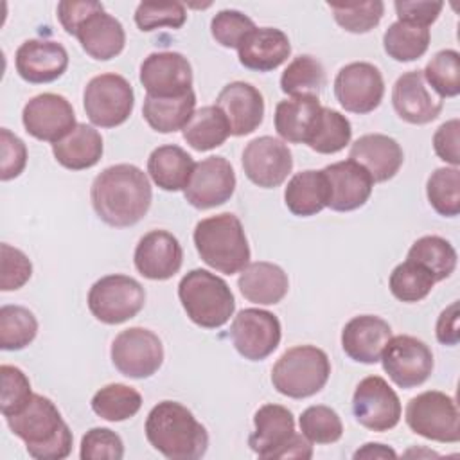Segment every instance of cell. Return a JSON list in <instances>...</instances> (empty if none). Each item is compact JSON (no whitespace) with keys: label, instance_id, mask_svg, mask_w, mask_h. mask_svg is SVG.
Here are the masks:
<instances>
[{"label":"cell","instance_id":"1","mask_svg":"<svg viewBox=\"0 0 460 460\" xmlns=\"http://www.w3.org/2000/svg\"><path fill=\"white\" fill-rule=\"evenodd\" d=\"M151 199L149 178L133 164L106 167L90 187V201L97 217L115 228L137 225L147 214Z\"/></svg>","mask_w":460,"mask_h":460},{"label":"cell","instance_id":"2","mask_svg":"<svg viewBox=\"0 0 460 460\" xmlns=\"http://www.w3.org/2000/svg\"><path fill=\"white\" fill-rule=\"evenodd\" d=\"M147 442L169 460H196L208 449V433L192 411L176 401H162L146 419Z\"/></svg>","mask_w":460,"mask_h":460},{"label":"cell","instance_id":"3","mask_svg":"<svg viewBox=\"0 0 460 460\" xmlns=\"http://www.w3.org/2000/svg\"><path fill=\"white\" fill-rule=\"evenodd\" d=\"M5 420L9 429L25 442L27 453L36 460H61L72 451V431L58 406L45 395L34 394L20 413L5 417Z\"/></svg>","mask_w":460,"mask_h":460},{"label":"cell","instance_id":"4","mask_svg":"<svg viewBox=\"0 0 460 460\" xmlns=\"http://www.w3.org/2000/svg\"><path fill=\"white\" fill-rule=\"evenodd\" d=\"M192 239L201 261L219 273H239L250 262L248 239L235 214L223 212L201 219Z\"/></svg>","mask_w":460,"mask_h":460},{"label":"cell","instance_id":"5","mask_svg":"<svg viewBox=\"0 0 460 460\" xmlns=\"http://www.w3.org/2000/svg\"><path fill=\"white\" fill-rule=\"evenodd\" d=\"M178 298L190 322L203 329L223 327L235 311V298L228 284L201 268L181 277Z\"/></svg>","mask_w":460,"mask_h":460},{"label":"cell","instance_id":"6","mask_svg":"<svg viewBox=\"0 0 460 460\" xmlns=\"http://www.w3.org/2000/svg\"><path fill=\"white\" fill-rule=\"evenodd\" d=\"M331 376L327 354L314 345L288 349L271 368L273 388L291 399H305L318 394Z\"/></svg>","mask_w":460,"mask_h":460},{"label":"cell","instance_id":"7","mask_svg":"<svg viewBox=\"0 0 460 460\" xmlns=\"http://www.w3.org/2000/svg\"><path fill=\"white\" fill-rule=\"evenodd\" d=\"M90 313L106 325H119L135 318L146 304V289L129 275L101 277L88 291Z\"/></svg>","mask_w":460,"mask_h":460},{"label":"cell","instance_id":"8","mask_svg":"<svg viewBox=\"0 0 460 460\" xmlns=\"http://www.w3.org/2000/svg\"><path fill=\"white\" fill-rule=\"evenodd\" d=\"M404 419L413 433L428 440L444 444L460 440L458 408L455 399L444 392L428 390L411 397Z\"/></svg>","mask_w":460,"mask_h":460},{"label":"cell","instance_id":"9","mask_svg":"<svg viewBox=\"0 0 460 460\" xmlns=\"http://www.w3.org/2000/svg\"><path fill=\"white\" fill-rule=\"evenodd\" d=\"M83 106L93 126L115 128L129 119L135 106V93L126 77L111 72L99 74L86 83Z\"/></svg>","mask_w":460,"mask_h":460},{"label":"cell","instance_id":"10","mask_svg":"<svg viewBox=\"0 0 460 460\" xmlns=\"http://www.w3.org/2000/svg\"><path fill=\"white\" fill-rule=\"evenodd\" d=\"M115 368L131 379L151 377L164 363L162 340L149 329L129 327L120 331L110 350Z\"/></svg>","mask_w":460,"mask_h":460},{"label":"cell","instance_id":"11","mask_svg":"<svg viewBox=\"0 0 460 460\" xmlns=\"http://www.w3.org/2000/svg\"><path fill=\"white\" fill-rule=\"evenodd\" d=\"M383 370L401 388L420 386L433 372V352L419 338L399 334L388 340L381 354Z\"/></svg>","mask_w":460,"mask_h":460},{"label":"cell","instance_id":"12","mask_svg":"<svg viewBox=\"0 0 460 460\" xmlns=\"http://www.w3.org/2000/svg\"><path fill=\"white\" fill-rule=\"evenodd\" d=\"M230 338L235 350L250 361H262L273 354L280 343L282 329L279 318L257 307L239 311L230 325Z\"/></svg>","mask_w":460,"mask_h":460},{"label":"cell","instance_id":"13","mask_svg":"<svg viewBox=\"0 0 460 460\" xmlns=\"http://www.w3.org/2000/svg\"><path fill=\"white\" fill-rule=\"evenodd\" d=\"M334 95L345 111L365 115L374 111L385 95L379 68L367 61H354L340 68L334 77Z\"/></svg>","mask_w":460,"mask_h":460},{"label":"cell","instance_id":"14","mask_svg":"<svg viewBox=\"0 0 460 460\" xmlns=\"http://www.w3.org/2000/svg\"><path fill=\"white\" fill-rule=\"evenodd\" d=\"M356 420L370 431H388L401 420V401L395 390L379 376L361 379L352 395Z\"/></svg>","mask_w":460,"mask_h":460},{"label":"cell","instance_id":"15","mask_svg":"<svg viewBox=\"0 0 460 460\" xmlns=\"http://www.w3.org/2000/svg\"><path fill=\"white\" fill-rule=\"evenodd\" d=\"M246 178L262 189H275L286 181L293 169V155L280 138L264 135L246 144L243 151Z\"/></svg>","mask_w":460,"mask_h":460},{"label":"cell","instance_id":"16","mask_svg":"<svg viewBox=\"0 0 460 460\" xmlns=\"http://www.w3.org/2000/svg\"><path fill=\"white\" fill-rule=\"evenodd\" d=\"M25 131L43 142H59L75 126V113L70 101L59 93H40L29 99L22 111Z\"/></svg>","mask_w":460,"mask_h":460},{"label":"cell","instance_id":"17","mask_svg":"<svg viewBox=\"0 0 460 460\" xmlns=\"http://www.w3.org/2000/svg\"><path fill=\"white\" fill-rule=\"evenodd\" d=\"M235 190V172L225 156H208L194 164L190 180L183 189L189 205L199 210L226 203Z\"/></svg>","mask_w":460,"mask_h":460},{"label":"cell","instance_id":"18","mask_svg":"<svg viewBox=\"0 0 460 460\" xmlns=\"http://www.w3.org/2000/svg\"><path fill=\"white\" fill-rule=\"evenodd\" d=\"M138 79L147 95L174 97L192 90V66L180 52H153L142 61Z\"/></svg>","mask_w":460,"mask_h":460},{"label":"cell","instance_id":"19","mask_svg":"<svg viewBox=\"0 0 460 460\" xmlns=\"http://www.w3.org/2000/svg\"><path fill=\"white\" fill-rule=\"evenodd\" d=\"M327 181V207L336 212H350L363 207L370 194L374 181L368 171L354 160H343L322 169Z\"/></svg>","mask_w":460,"mask_h":460},{"label":"cell","instance_id":"20","mask_svg":"<svg viewBox=\"0 0 460 460\" xmlns=\"http://www.w3.org/2000/svg\"><path fill=\"white\" fill-rule=\"evenodd\" d=\"M133 262L142 277L149 280H167L180 271L183 250L171 232L151 230L137 243Z\"/></svg>","mask_w":460,"mask_h":460},{"label":"cell","instance_id":"21","mask_svg":"<svg viewBox=\"0 0 460 460\" xmlns=\"http://www.w3.org/2000/svg\"><path fill=\"white\" fill-rule=\"evenodd\" d=\"M14 65L18 75L27 83H52L66 72L68 52L61 43L54 40L32 38L18 47L14 54Z\"/></svg>","mask_w":460,"mask_h":460},{"label":"cell","instance_id":"22","mask_svg":"<svg viewBox=\"0 0 460 460\" xmlns=\"http://www.w3.org/2000/svg\"><path fill=\"white\" fill-rule=\"evenodd\" d=\"M216 106L226 117L230 135L244 137L253 133L264 119L262 93L250 83L232 81L217 93Z\"/></svg>","mask_w":460,"mask_h":460},{"label":"cell","instance_id":"23","mask_svg":"<svg viewBox=\"0 0 460 460\" xmlns=\"http://www.w3.org/2000/svg\"><path fill=\"white\" fill-rule=\"evenodd\" d=\"M392 104L399 119L417 126L435 120L442 111V99L428 90L422 70H410L397 77Z\"/></svg>","mask_w":460,"mask_h":460},{"label":"cell","instance_id":"24","mask_svg":"<svg viewBox=\"0 0 460 460\" xmlns=\"http://www.w3.org/2000/svg\"><path fill=\"white\" fill-rule=\"evenodd\" d=\"M255 429L248 437L250 449L261 458H279L293 438L295 417L282 404H262L253 415Z\"/></svg>","mask_w":460,"mask_h":460},{"label":"cell","instance_id":"25","mask_svg":"<svg viewBox=\"0 0 460 460\" xmlns=\"http://www.w3.org/2000/svg\"><path fill=\"white\" fill-rule=\"evenodd\" d=\"M390 338L392 327L388 322L374 314H359L345 323L341 331V347L352 361L374 365L381 359Z\"/></svg>","mask_w":460,"mask_h":460},{"label":"cell","instance_id":"26","mask_svg":"<svg viewBox=\"0 0 460 460\" xmlns=\"http://www.w3.org/2000/svg\"><path fill=\"white\" fill-rule=\"evenodd\" d=\"M349 158L363 165L374 183H383L399 172L404 153L395 138L383 133H367L354 140L349 149Z\"/></svg>","mask_w":460,"mask_h":460},{"label":"cell","instance_id":"27","mask_svg":"<svg viewBox=\"0 0 460 460\" xmlns=\"http://www.w3.org/2000/svg\"><path fill=\"white\" fill-rule=\"evenodd\" d=\"M289 54V38L277 27H255L237 47L239 63L255 72H271L279 68Z\"/></svg>","mask_w":460,"mask_h":460},{"label":"cell","instance_id":"28","mask_svg":"<svg viewBox=\"0 0 460 460\" xmlns=\"http://www.w3.org/2000/svg\"><path fill=\"white\" fill-rule=\"evenodd\" d=\"M74 36L81 43L83 50L97 59L108 61L119 56L126 45V32L122 23L102 9L88 14L75 29Z\"/></svg>","mask_w":460,"mask_h":460},{"label":"cell","instance_id":"29","mask_svg":"<svg viewBox=\"0 0 460 460\" xmlns=\"http://www.w3.org/2000/svg\"><path fill=\"white\" fill-rule=\"evenodd\" d=\"M237 288L241 295L259 305L279 304L289 289V280L286 271L266 261L248 262L237 279Z\"/></svg>","mask_w":460,"mask_h":460},{"label":"cell","instance_id":"30","mask_svg":"<svg viewBox=\"0 0 460 460\" xmlns=\"http://www.w3.org/2000/svg\"><path fill=\"white\" fill-rule=\"evenodd\" d=\"M320 110V99L313 95L284 99L275 108V129L284 142L305 144Z\"/></svg>","mask_w":460,"mask_h":460},{"label":"cell","instance_id":"31","mask_svg":"<svg viewBox=\"0 0 460 460\" xmlns=\"http://www.w3.org/2000/svg\"><path fill=\"white\" fill-rule=\"evenodd\" d=\"M104 146L101 133L83 122L59 142L52 144V155L59 165L70 171H84L93 167L102 156Z\"/></svg>","mask_w":460,"mask_h":460},{"label":"cell","instance_id":"32","mask_svg":"<svg viewBox=\"0 0 460 460\" xmlns=\"http://www.w3.org/2000/svg\"><path fill=\"white\" fill-rule=\"evenodd\" d=\"M194 169L192 156L180 146L167 144L151 151L147 158V172L155 185L167 192L183 190Z\"/></svg>","mask_w":460,"mask_h":460},{"label":"cell","instance_id":"33","mask_svg":"<svg viewBox=\"0 0 460 460\" xmlns=\"http://www.w3.org/2000/svg\"><path fill=\"white\" fill-rule=\"evenodd\" d=\"M194 106H196L194 90H189L174 97H155L146 93L144 104H142V115L149 124V128H153L155 131L174 133L185 128V124L194 113Z\"/></svg>","mask_w":460,"mask_h":460},{"label":"cell","instance_id":"34","mask_svg":"<svg viewBox=\"0 0 460 460\" xmlns=\"http://www.w3.org/2000/svg\"><path fill=\"white\" fill-rule=\"evenodd\" d=\"M327 181L322 171L307 169L296 172L284 190L288 210L298 217L316 216L327 207Z\"/></svg>","mask_w":460,"mask_h":460},{"label":"cell","instance_id":"35","mask_svg":"<svg viewBox=\"0 0 460 460\" xmlns=\"http://www.w3.org/2000/svg\"><path fill=\"white\" fill-rule=\"evenodd\" d=\"M183 140L196 151H210L225 144L230 137V126L223 111L214 106H201L194 110L192 117L181 129Z\"/></svg>","mask_w":460,"mask_h":460},{"label":"cell","instance_id":"36","mask_svg":"<svg viewBox=\"0 0 460 460\" xmlns=\"http://www.w3.org/2000/svg\"><path fill=\"white\" fill-rule=\"evenodd\" d=\"M429 40H431V34L428 27L397 20L390 23L388 29L385 31L383 49L392 59L399 63H408L426 54L429 47Z\"/></svg>","mask_w":460,"mask_h":460},{"label":"cell","instance_id":"37","mask_svg":"<svg viewBox=\"0 0 460 460\" xmlns=\"http://www.w3.org/2000/svg\"><path fill=\"white\" fill-rule=\"evenodd\" d=\"M92 410L104 420L120 422L138 413L142 395L133 386L122 383H110L99 388L92 397Z\"/></svg>","mask_w":460,"mask_h":460},{"label":"cell","instance_id":"38","mask_svg":"<svg viewBox=\"0 0 460 460\" xmlns=\"http://www.w3.org/2000/svg\"><path fill=\"white\" fill-rule=\"evenodd\" d=\"M352 138L350 120L336 110L323 108L313 126V131L307 138V146L320 155H334L345 149Z\"/></svg>","mask_w":460,"mask_h":460},{"label":"cell","instance_id":"39","mask_svg":"<svg viewBox=\"0 0 460 460\" xmlns=\"http://www.w3.org/2000/svg\"><path fill=\"white\" fill-rule=\"evenodd\" d=\"M325 86V68L323 65L309 56H296L280 75V90L289 97L313 95L318 97Z\"/></svg>","mask_w":460,"mask_h":460},{"label":"cell","instance_id":"40","mask_svg":"<svg viewBox=\"0 0 460 460\" xmlns=\"http://www.w3.org/2000/svg\"><path fill=\"white\" fill-rule=\"evenodd\" d=\"M408 261H415L431 271L435 282H440L456 268V250L440 235H424L417 239L406 255Z\"/></svg>","mask_w":460,"mask_h":460},{"label":"cell","instance_id":"41","mask_svg":"<svg viewBox=\"0 0 460 460\" xmlns=\"http://www.w3.org/2000/svg\"><path fill=\"white\" fill-rule=\"evenodd\" d=\"M435 286V279L429 270L415 261H404L394 268L388 279L392 295L406 304L424 300Z\"/></svg>","mask_w":460,"mask_h":460},{"label":"cell","instance_id":"42","mask_svg":"<svg viewBox=\"0 0 460 460\" xmlns=\"http://www.w3.org/2000/svg\"><path fill=\"white\" fill-rule=\"evenodd\" d=\"M38 334V320L23 305L0 307V349L22 350L34 341Z\"/></svg>","mask_w":460,"mask_h":460},{"label":"cell","instance_id":"43","mask_svg":"<svg viewBox=\"0 0 460 460\" xmlns=\"http://www.w3.org/2000/svg\"><path fill=\"white\" fill-rule=\"evenodd\" d=\"M426 196L433 210L444 217L460 214V171L458 167L435 169L426 183Z\"/></svg>","mask_w":460,"mask_h":460},{"label":"cell","instance_id":"44","mask_svg":"<svg viewBox=\"0 0 460 460\" xmlns=\"http://www.w3.org/2000/svg\"><path fill=\"white\" fill-rule=\"evenodd\" d=\"M422 75L440 99L456 97L460 93V54L453 49L438 50L428 61Z\"/></svg>","mask_w":460,"mask_h":460},{"label":"cell","instance_id":"45","mask_svg":"<svg viewBox=\"0 0 460 460\" xmlns=\"http://www.w3.org/2000/svg\"><path fill=\"white\" fill-rule=\"evenodd\" d=\"M298 422L302 435L313 444H334L343 435L340 415L325 404L305 408Z\"/></svg>","mask_w":460,"mask_h":460},{"label":"cell","instance_id":"46","mask_svg":"<svg viewBox=\"0 0 460 460\" xmlns=\"http://www.w3.org/2000/svg\"><path fill=\"white\" fill-rule=\"evenodd\" d=\"M336 23L352 34H365L379 25L385 14L381 0L356 2V4H329Z\"/></svg>","mask_w":460,"mask_h":460},{"label":"cell","instance_id":"47","mask_svg":"<svg viewBox=\"0 0 460 460\" xmlns=\"http://www.w3.org/2000/svg\"><path fill=\"white\" fill-rule=\"evenodd\" d=\"M2 392H0V411L4 417H11L20 413L32 399L31 381L29 377L13 365L0 367Z\"/></svg>","mask_w":460,"mask_h":460},{"label":"cell","instance_id":"48","mask_svg":"<svg viewBox=\"0 0 460 460\" xmlns=\"http://www.w3.org/2000/svg\"><path fill=\"white\" fill-rule=\"evenodd\" d=\"M187 20L183 4L180 2H142L135 11V23L142 32L160 27L180 29Z\"/></svg>","mask_w":460,"mask_h":460},{"label":"cell","instance_id":"49","mask_svg":"<svg viewBox=\"0 0 460 460\" xmlns=\"http://www.w3.org/2000/svg\"><path fill=\"white\" fill-rule=\"evenodd\" d=\"M253 29V20L235 9H223L210 22L212 38L226 49H237L244 36Z\"/></svg>","mask_w":460,"mask_h":460},{"label":"cell","instance_id":"50","mask_svg":"<svg viewBox=\"0 0 460 460\" xmlns=\"http://www.w3.org/2000/svg\"><path fill=\"white\" fill-rule=\"evenodd\" d=\"M79 456L83 460H120L124 456L122 438L110 428H92L81 438Z\"/></svg>","mask_w":460,"mask_h":460},{"label":"cell","instance_id":"51","mask_svg":"<svg viewBox=\"0 0 460 460\" xmlns=\"http://www.w3.org/2000/svg\"><path fill=\"white\" fill-rule=\"evenodd\" d=\"M0 252H2L0 289L2 291H16V289L23 288L32 275V264H31L29 257L22 250H18L7 243H2Z\"/></svg>","mask_w":460,"mask_h":460},{"label":"cell","instance_id":"52","mask_svg":"<svg viewBox=\"0 0 460 460\" xmlns=\"http://www.w3.org/2000/svg\"><path fill=\"white\" fill-rule=\"evenodd\" d=\"M0 178L9 181L20 176L27 165V147L20 137L7 128L0 129Z\"/></svg>","mask_w":460,"mask_h":460},{"label":"cell","instance_id":"53","mask_svg":"<svg viewBox=\"0 0 460 460\" xmlns=\"http://www.w3.org/2000/svg\"><path fill=\"white\" fill-rule=\"evenodd\" d=\"M399 22H408L420 27H429L440 14L444 4L442 2H428V0H397L394 4Z\"/></svg>","mask_w":460,"mask_h":460},{"label":"cell","instance_id":"54","mask_svg":"<svg viewBox=\"0 0 460 460\" xmlns=\"http://www.w3.org/2000/svg\"><path fill=\"white\" fill-rule=\"evenodd\" d=\"M460 120L451 119L438 126V129L433 135V149L435 155L444 160L446 164H451L453 167H458L460 164Z\"/></svg>","mask_w":460,"mask_h":460},{"label":"cell","instance_id":"55","mask_svg":"<svg viewBox=\"0 0 460 460\" xmlns=\"http://www.w3.org/2000/svg\"><path fill=\"white\" fill-rule=\"evenodd\" d=\"M97 9H102V4L95 0H65L58 4V20L63 29L74 36L77 25Z\"/></svg>","mask_w":460,"mask_h":460},{"label":"cell","instance_id":"56","mask_svg":"<svg viewBox=\"0 0 460 460\" xmlns=\"http://www.w3.org/2000/svg\"><path fill=\"white\" fill-rule=\"evenodd\" d=\"M435 334L437 340L442 345H456L460 340V331H458V302H451L438 316L437 325H435Z\"/></svg>","mask_w":460,"mask_h":460},{"label":"cell","instance_id":"57","mask_svg":"<svg viewBox=\"0 0 460 460\" xmlns=\"http://www.w3.org/2000/svg\"><path fill=\"white\" fill-rule=\"evenodd\" d=\"M352 458H368V460H372V458H397V453L392 449V447H388V446H385V444H379V442H368V444H365L363 447H359L354 455H352Z\"/></svg>","mask_w":460,"mask_h":460}]
</instances>
